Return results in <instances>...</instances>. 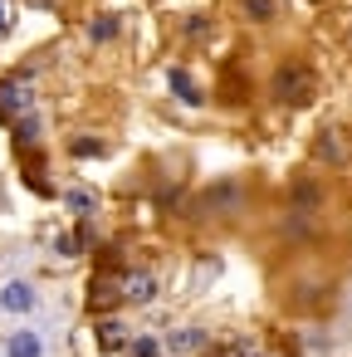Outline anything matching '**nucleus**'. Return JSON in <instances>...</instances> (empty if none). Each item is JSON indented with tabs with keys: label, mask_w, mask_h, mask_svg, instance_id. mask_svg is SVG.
I'll return each mask as SVG.
<instances>
[{
	"label": "nucleus",
	"mask_w": 352,
	"mask_h": 357,
	"mask_svg": "<svg viewBox=\"0 0 352 357\" xmlns=\"http://www.w3.org/2000/svg\"><path fill=\"white\" fill-rule=\"evenodd\" d=\"M274 98L279 103H289V108H298V103H308L313 98V69H303V64H284L279 74H274Z\"/></svg>",
	"instance_id": "nucleus-1"
},
{
	"label": "nucleus",
	"mask_w": 352,
	"mask_h": 357,
	"mask_svg": "<svg viewBox=\"0 0 352 357\" xmlns=\"http://www.w3.org/2000/svg\"><path fill=\"white\" fill-rule=\"evenodd\" d=\"M25 113H35V93L20 79H0V123H20Z\"/></svg>",
	"instance_id": "nucleus-2"
},
{
	"label": "nucleus",
	"mask_w": 352,
	"mask_h": 357,
	"mask_svg": "<svg viewBox=\"0 0 352 357\" xmlns=\"http://www.w3.org/2000/svg\"><path fill=\"white\" fill-rule=\"evenodd\" d=\"M152 294H157V279L147 269H128L118 279V298H128V303H152Z\"/></svg>",
	"instance_id": "nucleus-3"
},
{
	"label": "nucleus",
	"mask_w": 352,
	"mask_h": 357,
	"mask_svg": "<svg viewBox=\"0 0 352 357\" xmlns=\"http://www.w3.org/2000/svg\"><path fill=\"white\" fill-rule=\"evenodd\" d=\"M35 303H40V294H35L30 279H10L6 289H0V308H6V313H30Z\"/></svg>",
	"instance_id": "nucleus-4"
},
{
	"label": "nucleus",
	"mask_w": 352,
	"mask_h": 357,
	"mask_svg": "<svg viewBox=\"0 0 352 357\" xmlns=\"http://www.w3.org/2000/svg\"><path fill=\"white\" fill-rule=\"evenodd\" d=\"M6 357H45V333L15 328V333L6 337Z\"/></svg>",
	"instance_id": "nucleus-5"
},
{
	"label": "nucleus",
	"mask_w": 352,
	"mask_h": 357,
	"mask_svg": "<svg viewBox=\"0 0 352 357\" xmlns=\"http://www.w3.org/2000/svg\"><path fill=\"white\" fill-rule=\"evenodd\" d=\"M167 84H171V93H176L181 103H191V108H201V103H206V93L191 84V74H186V69H176V64H171V69H167Z\"/></svg>",
	"instance_id": "nucleus-6"
},
{
	"label": "nucleus",
	"mask_w": 352,
	"mask_h": 357,
	"mask_svg": "<svg viewBox=\"0 0 352 357\" xmlns=\"http://www.w3.org/2000/svg\"><path fill=\"white\" fill-rule=\"evenodd\" d=\"M171 347H176V352H196V347H206V328H176V333H171Z\"/></svg>",
	"instance_id": "nucleus-7"
},
{
	"label": "nucleus",
	"mask_w": 352,
	"mask_h": 357,
	"mask_svg": "<svg viewBox=\"0 0 352 357\" xmlns=\"http://www.w3.org/2000/svg\"><path fill=\"white\" fill-rule=\"evenodd\" d=\"M35 137H40V118H35V113H25V118L15 123V147H30Z\"/></svg>",
	"instance_id": "nucleus-8"
},
{
	"label": "nucleus",
	"mask_w": 352,
	"mask_h": 357,
	"mask_svg": "<svg viewBox=\"0 0 352 357\" xmlns=\"http://www.w3.org/2000/svg\"><path fill=\"white\" fill-rule=\"evenodd\" d=\"M64 201H69V211H79V215H93V206H98V196H93V191H84V186H74Z\"/></svg>",
	"instance_id": "nucleus-9"
},
{
	"label": "nucleus",
	"mask_w": 352,
	"mask_h": 357,
	"mask_svg": "<svg viewBox=\"0 0 352 357\" xmlns=\"http://www.w3.org/2000/svg\"><path fill=\"white\" fill-rule=\"evenodd\" d=\"M118 30H123V25H118V15H98V20L89 25V35H93V40H113Z\"/></svg>",
	"instance_id": "nucleus-10"
},
{
	"label": "nucleus",
	"mask_w": 352,
	"mask_h": 357,
	"mask_svg": "<svg viewBox=\"0 0 352 357\" xmlns=\"http://www.w3.org/2000/svg\"><path fill=\"white\" fill-rule=\"evenodd\" d=\"M98 342L103 347H128V333H118V323H103L98 328Z\"/></svg>",
	"instance_id": "nucleus-11"
},
{
	"label": "nucleus",
	"mask_w": 352,
	"mask_h": 357,
	"mask_svg": "<svg viewBox=\"0 0 352 357\" xmlns=\"http://www.w3.org/2000/svg\"><path fill=\"white\" fill-rule=\"evenodd\" d=\"M245 6H250L254 20H274L279 15V0H245Z\"/></svg>",
	"instance_id": "nucleus-12"
},
{
	"label": "nucleus",
	"mask_w": 352,
	"mask_h": 357,
	"mask_svg": "<svg viewBox=\"0 0 352 357\" xmlns=\"http://www.w3.org/2000/svg\"><path fill=\"white\" fill-rule=\"evenodd\" d=\"M318 152H323L328 162H342V142H337V132H323V142H318Z\"/></svg>",
	"instance_id": "nucleus-13"
},
{
	"label": "nucleus",
	"mask_w": 352,
	"mask_h": 357,
	"mask_svg": "<svg viewBox=\"0 0 352 357\" xmlns=\"http://www.w3.org/2000/svg\"><path fill=\"white\" fill-rule=\"evenodd\" d=\"M235 196H240V186H215V191L206 196V206H215V211H220V206H230Z\"/></svg>",
	"instance_id": "nucleus-14"
},
{
	"label": "nucleus",
	"mask_w": 352,
	"mask_h": 357,
	"mask_svg": "<svg viewBox=\"0 0 352 357\" xmlns=\"http://www.w3.org/2000/svg\"><path fill=\"white\" fill-rule=\"evenodd\" d=\"M74 157H103V142L98 137H79L74 142Z\"/></svg>",
	"instance_id": "nucleus-15"
},
{
	"label": "nucleus",
	"mask_w": 352,
	"mask_h": 357,
	"mask_svg": "<svg viewBox=\"0 0 352 357\" xmlns=\"http://www.w3.org/2000/svg\"><path fill=\"white\" fill-rule=\"evenodd\" d=\"M128 352H132V357H157V337H132Z\"/></svg>",
	"instance_id": "nucleus-16"
},
{
	"label": "nucleus",
	"mask_w": 352,
	"mask_h": 357,
	"mask_svg": "<svg viewBox=\"0 0 352 357\" xmlns=\"http://www.w3.org/2000/svg\"><path fill=\"white\" fill-rule=\"evenodd\" d=\"M10 20H15L10 15V0H0V30H10Z\"/></svg>",
	"instance_id": "nucleus-17"
}]
</instances>
